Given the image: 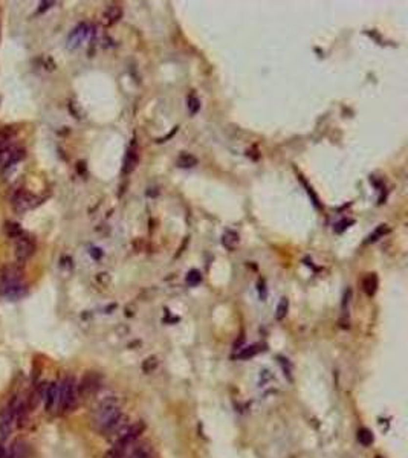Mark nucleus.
<instances>
[{
  "label": "nucleus",
  "instance_id": "1",
  "mask_svg": "<svg viewBox=\"0 0 408 458\" xmlns=\"http://www.w3.org/2000/svg\"><path fill=\"white\" fill-rule=\"evenodd\" d=\"M93 426L104 436L119 432L124 428V414L116 397H107L98 403L93 413Z\"/></svg>",
  "mask_w": 408,
  "mask_h": 458
},
{
  "label": "nucleus",
  "instance_id": "2",
  "mask_svg": "<svg viewBox=\"0 0 408 458\" xmlns=\"http://www.w3.org/2000/svg\"><path fill=\"white\" fill-rule=\"evenodd\" d=\"M23 271L19 264H6L0 268V296L11 301L19 299L26 293V286L21 284Z\"/></svg>",
  "mask_w": 408,
  "mask_h": 458
},
{
  "label": "nucleus",
  "instance_id": "3",
  "mask_svg": "<svg viewBox=\"0 0 408 458\" xmlns=\"http://www.w3.org/2000/svg\"><path fill=\"white\" fill-rule=\"evenodd\" d=\"M78 400V388L74 377H66L62 383H58V411L69 413L75 406Z\"/></svg>",
  "mask_w": 408,
  "mask_h": 458
},
{
  "label": "nucleus",
  "instance_id": "4",
  "mask_svg": "<svg viewBox=\"0 0 408 458\" xmlns=\"http://www.w3.org/2000/svg\"><path fill=\"white\" fill-rule=\"evenodd\" d=\"M144 429H146V425H144L142 421H136V423H133V425L124 426L121 431L118 432V440L115 441V444L127 451V448H130V446L139 438V436L144 432Z\"/></svg>",
  "mask_w": 408,
  "mask_h": 458
},
{
  "label": "nucleus",
  "instance_id": "5",
  "mask_svg": "<svg viewBox=\"0 0 408 458\" xmlns=\"http://www.w3.org/2000/svg\"><path fill=\"white\" fill-rule=\"evenodd\" d=\"M37 202H39V199L26 189H19L14 192L13 197H11V205H13V208L19 214H23V212L32 209L35 205H37Z\"/></svg>",
  "mask_w": 408,
  "mask_h": 458
},
{
  "label": "nucleus",
  "instance_id": "6",
  "mask_svg": "<svg viewBox=\"0 0 408 458\" xmlns=\"http://www.w3.org/2000/svg\"><path fill=\"white\" fill-rule=\"evenodd\" d=\"M34 252H35V243L31 237L23 234L21 237L16 240V258L19 263L28 261L34 255Z\"/></svg>",
  "mask_w": 408,
  "mask_h": 458
},
{
  "label": "nucleus",
  "instance_id": "7",
  "mask_svg": "<svg viewBox=\"0 0 408 458\" xmlns=\"http://www.w3.org/2000/svg\"><path fill=\"white\" fill-rule=\"evenodd\" d=\"M100 383L101 379L97 373H87V375L83 377L81 383L78 385V396L81 397H89L92 394H95L100 390Z\"/></svg>",
  "mask_w": 408,
  "mask_h": 458
},
{
  "label": "nucleus",
  "instance_id": "8",
  "mask_svg": "<svg viewBox=\"0 0 408 458\" xmlns=\"http://www.w3.org/2000/svg\"><path fill=\"white\" fill-rule=\"evenodd\" d=\"M43 399H44L46 411L54 413L58 408V383L57 382H52V383L47 385L46 390H44V394H43Z\"/></svg>",
  "mask_w": 408,
  "mask_h": 458
},
{
  "label": "nucleus",
  "instance_id": "9",
  "mask_svg": "<svg viewBox=\"0 0 408 458\" xmlns=\"http://www.w3.org/2000/svg\"><path fill=\"white\" fill-rule=\"evenodd\" d=\"M89 34H90V29H89V26L86 25V23H81V25H78L74 31L70 32L69 39H67V46H69V49H74V47H78L83 42H85V40L89 37Z\"/></svg>",
  "mask_w": 408,
  "mask_h": 458
},
{
  "label": "nucleus",
  "instance_id": "10",
  "mask_svg": "<svg viewBox=\"0 0 408 458\" xmlns=\"http://www.w3.org/2000/svg\"><path fill=\"white\" fill-rule=\"evenodd\" d=\"M138 164V147H136V142L133 139V142L130 144V147L127 148V154H126V159H124V167H123V173L129 174L135 170V167Z\"/></svg>",
  "mask_w": 408,
  "mask_h": 458
},
{
  "label": "nucleus",
  "instance_id": "11",
  "mask_svg": "<svg viewBox=\"0 0 408 458\" xmlns=\"http://www.w3.org/2000/svg\"><path fill=\"white\" fill-rule=\"evenodd\" d=\"M14 414H16V408L13 406V409H11V408H6L5 411L2 413V416H0V431L3 432V436H5V437L8 436V434H9L11 428H13Z\"/></svg>",
  "mask_w": 408,
  "mask_h": 458
},
{
  "label": "nucleus",
  "instance_id": "12",
  "mask_svg": "<svg viewBox=\"0 0 408 458\" xmlns=\"http://www.w3.org/2000/svg\"><path fill=\"white\" fill-rule=\"evenodd\" d=\"M363 289L368 296H373L378 289V276L375 273H368L363 280Z\"/></svg>",
  "mask_w": 408,
  "mask_h": 458
},
{
  "label": "nucleus",
  "instance_id": "13",
  "mask_svg": "<svg viewBox=\"0 0 408 458\" xmlns=\"http://www.w3.org/2000/svg\"><path fill=\"white\" fill-rule=\"evenodd\" d=\"M28 444H25L23 441H16L11 448V455L9 458H26L28 457Z\"/></svg>",
  "mask_w": 408,
  "mask_h": 458
},
{
  "label": "nucleus",
  "instance_id": "14",
  "mask_svg": "<svg viewBox=\"0 0 408 458\" xmlns=\"http://www.w3.org/2000/svg\"><path fill=\"white\" fill-rule=\"evenodd\" d=\"M222 243H223V246H225L226 249L233 250V249L238 245V234L234 232V231H231V229H228V231H225V234H223Z\"/></svg>",
  "mask_w": 408,
  "mask_h": 458
},
{
  "label": "nucleus",
  "instance_id": "15",
  "mask_svg": "<svg viewBox=\"0 0 408 458\" xmlns=\"http://www.w3.org/2000/svg\"><path fill=\"white\" fill-rule=\"evenodd\" d=\"M121 16H123V9L119 8L118 5L109 6V8L106 9V13H104V19L107 20V23H115V21H118L119 19H121Z\"/></svg>",
  "mask_w": 408,
  "mask_h": 458
},
{
  "label": "nucleus",
  "instance_id": "16",
  "mask_svg": "<svg viewBox=\"0 0 408 458\" xmlns=\"http://www.w3.org/2000/svg\"><path fill=\"white\" fill-rule=\"evenodd\" d=\"M5 232H6V235L9 237V238H14V240H17L19 237H21L23 234V229L20 228V225L19 223H16V222H6L5 223Z\"/></svg>",
  "mask_w": 408,
  "mask_h": 458
},
{
  "label": "nucleus",
  "instance_id": "17",
  "mask_svg": "<svg viewBox=\"0 0 408 458\" xmlns=\"http://www.w3.org/2000/svg\"><path fill=\"white\" fill-rule=\"evenodd\" d=\"M373 440H375L373 432H371L370 429L361 428V429L358 431V441L361 443L363 446H370L371 443H373Z\"/></svg>",
  "mask_w": 408,
  "mask_h": 458
},
{
  "label": "nucleus",
  "instance_id": "18",
  "mask_svg": "<svg viewBox=\"0 0 408 458\" xmlns=\"http://www.w3.org/2000/svg\"><path fill=\"white\" fill-rule=\"evenodd\" d=\"M129 458H151V451L147 448L146 444H142V446H136V448L130 452Z\"/></svg>",
  "mask_w": 408,
  "mask_h": 458
},
{
  "label": "nucleus",
  "instance_id": "19",
  "mask_svg": "<svg viewBox=\"0 0 408 458\" xmlns=\"http://www.w3.org/2000/svg\"><path fill=\"white\" fill-rule=\"evenodd\" d=\"M196 164H197V159L191 154H181L177 159V165L181 168H190V167H194Z\"/></svg>",
  "mask_w": 408,
  "mask_h": 458
},
{
  "label": "nucleus",
  "instance_id": "20",
  "mask_svg": "<svg viewBox=\"0 0 408 458\" xmlns=\"http://www.w3.org/2000/svg\"><path fill=\"white\" fill-rule=\"evenodd\" d=\"M258 352H260V345H251V347L243 348V350L237 354V357L238 359H249V357H254Z\"/></svg>",
  "mask_w": 408,
  "mask_h": 458
},
{
  "label": "nucleus",
  "instance_id": "21",
  "mask_svg": "<svg viewBox=\"0 0 408 458\" xmlns=\"http://www.w3.org/2000/svg\"><path fill=\"white\" fill-rule=\"evenodd\" d=\"M14 136V130L13 127H3L0 128V146H8V142L11 141V138Z\"/></svg>",
  "mask_w": 408,
  "mask_h": 458
},
{
  "label": "nucleus",
  "instance_id": "22",
  "mask_svg": "<svg viewBox=\"0 0 408 458\" xmlns=\"http://www.w3.org/2000/svg\"><path fill=\"white\" fill-rule=\"evenodd\" d=\"M187 105H188V110L191 112V115H196L200 108V101L197 100L196 95H190L187 98Z\"/></svg>",
  "mask_w": 408,
  "mask_h": 458
},
{
  "label": "nucleus",
  "instance_id": "23",
  "mask_svg": "<svg viewBox=\"0 0 408 458\" xmlns=\"http://www.w3.org/2000/svg\"><path fill=\"white\" fill-rule=\"evenodd\" d=\"M200 281H202V273H200L199 271L193 269V271L188 272V275H187V283H188L190 286H197Z\"/></svg>",
  "mask_w": 408,
  "mask_h": 458
},
{
  "label": "nucleus",
  "instance_id": "24",
  "mask_svg": "<svg viewBox=\"0 0 408 458\" xmlns=\"http://www.w3.org/2000/svg\"><path fill=\"white\" fill-rule=\"evenodd\" d=\"M126 455V449L119 448V446L113 444L110 451H107V454L104 455V458H124Z\"/></svg>",
  "mask_w": 408,
  "mask_h": 458
},
{
  "label": "nucleus",
  "instance_id": "25",
  "mask_svg": "<svg viewBox=\"0 0 408 458\" xmlns=\"http://www.w3.org/2000/svg\"><path fill=\"white\" fill-rule=\"evenodd\" d=\"M287 307H289V301L286 298H281V301L279 303V307H277V319H283L287 313Z\"/></svg>",
  "mask_w": 408,
  "mask_h": 458
},
{
  "label": "nucleus",
  "instance_id": "26",
  "mask_svg": "<svg viewBox=\"0 0 408 458\" xmlns=\"http://www.w3.org/2000/svg\"><path fill=\"white\" fill-rule=\"evenodd\" d=\"M54 5V2H43L42 3V8L39 9V13H42V11H44V9H47V8H51Z\"/></svg>",
  "mask_w": 408,
  "mask_h": 458
},
{
  "label": "nucleus",
  "instance_id": "27",
  "mask_svg": "<svg viewBox=\"0 0 408 458\" xmlns=\"http://www.w3.org/2000/svg\"><path fill=\"white\" fill-rule=\"evenodd\" d=\"M0 458H6V452H5V449L2 448V444H0Z\"/></svg>",
  "mask_w": 408,
  "mask_h": 458
}]
</instances>
